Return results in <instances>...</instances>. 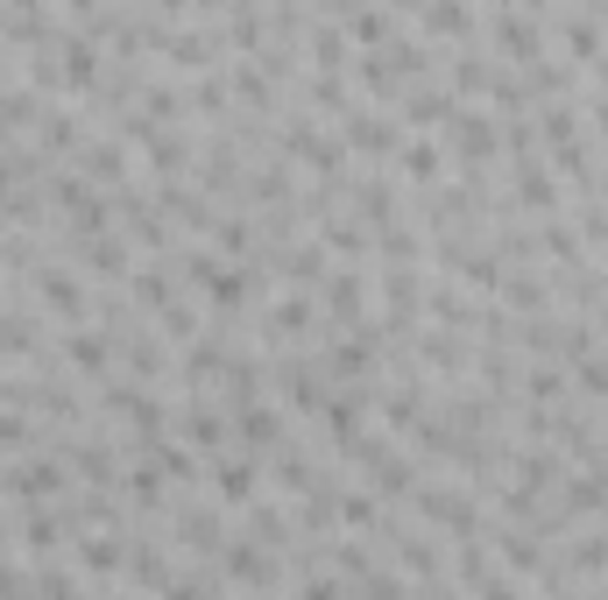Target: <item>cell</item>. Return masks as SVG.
Returning a JSON list of instances; mask_svg holds the SVG:
<instances>
[{
    "label": "cell",
    "instance_id": "1",
    "mask_svg": "<svg viewBox=\"0 0 608 600\" xmlns=\"http://www.w3.org/2000/svg\"><path fill=\"white\" fill-rule=\"evenodd\" d=\"M418 508L432 523H446V530H460V537H481V508H474V494H460V488H425L418 480Z\"/></svg>",
    "mask_w": 608,
    "mask_h": 600
},
{
    "label": "cell",
    "instance_id": "18",
    "mask_svg": "<svg viewBox=\"0 0 608 600\" xmlns=\"http://www.w3.org/2000/svg\"><path fill=\"white\" fill-rule=\"evenodd\" d=\"M305 600H347V593H339L333 579H311V587H305Z\"/></svg>",
    "mask_w": 608,
    "mask_h": 600
},
{
    "label": "cell",
    "instance_id": "15",
    "mask_svg": "<svg viewBox=\"0 0 608 600\" xmlns=\"http://www.w3.org/2000/svg\"><path fill=\"white\" fill-rule=\"evenodd\" d=\"M375 248L390 254V262H410V254H418V240H410L404 227H382V233H375Z\"/></svg>",
    "mask_w": 608,
    "mask_h": 600
},
{
    "label": "cell",
    "instance_id": "7",
    "mask_svg": "<svg viewBox=\"0 0 608 600\" xmlns=\"http://www.w3.org/2000/svg\"><path fill=\"white\" fill-rule=\"evenodd\" d=\"M361 304H368L361 276H354V268H339V276L325 283V311H333V319H361Z\"/></svg>",
    "mask_w": 608,
    "mask_h": 600
},
{
    "label": "cell",
    "instance_id": "5",
    "mask_svg": "<svg viewBox=\"0 0 608 600\" xmlns=\"http://www.w3.org/2000/svg\"><path fill=\"white\" fill-rule=\"evenodd\" d=\"M227 579H241V587H270V579H276L270 551H262V544H227Z\"/></svg>",
    "mask_w": 608,
    "mask_h": 600
},
{
    "label": "cell",
    "instance_id": "8",
    "mask_svg": "<svg viewBox=\"0 0 608 600\" xmlns=\"http://www.w3.org/2000/svg\"><path fill=\"white\" fill-rule=\"evenodd\" d=\"M439 170H446V156H439V142H410V148H404V177H410V184H432Z\"/></svg>",
    "mask_w": 608,
    "mask_h": 600
},
{
    "label": "cell",
    "instance_id": "3",
    "mask_svg": "<svg viewBox=\"0 0 608 600\" xmlns=\"http://www.w3.org/2000/svg\"><path fill=\"white\" fill-rule=\"evenodd\" d=\"M325 368L347 374V382H368V374H375V333H347V339H333V347H325Z\"/></svg>",
    "mask_w": 608,
    "mask_h": 600
},
{
    "label": "cell",
    "instance_id": "10",
    "mask_svg": "<svg viewBox=\"0 0 608 600\" xmlns=\"http://www.w3.org/2000/svg\"><path fill=\"white\" fill-rule=\"evenodd\" d=\"M219 494H227V502H248V494H255V459H219Z\"/></svg>",
    "mask_w": 608,
    "mask_h": 600
},
{
    "label": "cell",
    "instance_id": "4",
    "mask_svg": "<svg viewBox=\"0 0 608 600\" xmlns=\"http://www.w3.org/2000/svg\"><path fill=\"white\" fill-rule=\"evenodd\" d=\"M36 297L57 311V319H79V311H85V290L64 276V268H43V276H36Z\"/></svg>",
    "mask_w": 608,
    "mask_h": 600
},
{
    "label": "cell",
    "instance_id": "17",
    "mask_svg": "<svg viewBox=\"0 0 608 600\" xmlns=\"http://www.w3.org/2000/svg\"><path fill=\"white\" fill-rule=\"evenodd\" d=\"M36 587L50 593V600H79V587H71V579L57 573V565H43V573H36Z\"/></svg>",
    "mask_w": 608,
    "mask_h": 600
},
{
    "label": "cell",
    "instance_id": "6",
    "mask_svg": "<svg viewBox=\"0 0 608 600\" xmlns=\"http://www.w3.org/2000/svg\"><path fill=\"white\" fill-rule=\"evenodd\" d=\"M347 142L368 148V156H390V148H396V128H390V120H375V113L361 120V107H354V113H347Z\"/></svg>",
    "mask_w": 608,
    "mask_h": 600
},
{
    "label": "cell",
    "instance_id": "14",
    "mask_svg": "<svg viewBox=\"0 0 608 600\" xmlns=\"http://www.w3.org/2000/svg\"><path fill=\"white\" fill-rule=\"evenodd\" d=\"M85 254H93V268H107V276H121V268H128V248H121V240H114V233H99V240H93V248H85Z\"/></svg>",
    "mask_w": 608,
    "mask_h": 600
},
{
    "label": "cell",
    "instance_id": "9",
    "mask_svg": "<svg viewBox=\"0 0 608 600\" xmlns=\"http://www.w3.org/2000/svg\"><path fill=\"white\" fill-rule=\"evenodd\" d=\"M64 353H71V368H85V374H107V360H114V347H107L99 333H79Z\"/></svg>",
    "mask_w": 608,
    "mask_h": 600
},
{
    "label": "cell",
    "instance_id": "12",
    "mask_svg": "<svg viewBox=\"0 0 608 600\" xmlns=\"http://www.w3.org/2000/svg\"><path fill=\"white\" fill-rule=\"evenodd\" d=\"M567 565H581V573H608V530H595V537H581V544L567 551Z\"/></svg>",
    "mask_w": 608,
    "mask_h": 600
},
{
    "label": "cell",
    "instance_id": "11",
    "mask_svg": "<svg viewBox=\"0 0 608 600\" xmlns=\"http://www.w3.org/2000/svg\"><path fill=\"white\" fill-rule=\"evenodd\" d=\"M184 439H199L205 453H219V445H227V424H219L213 410H184Z\"/></svg>",
    "mask_w": 608,
    "mask_h": 600
},
{
    "label": "cell",
    "instance_id": "2",
    "mask_svg": "<svg viewBox=\"0 0 608 600\" xmlns=\"http://www.w3.org/2000/svg\"><path fill=\"white\" fill-rule=\"evenodd\" d=\"M446 128H453V142L467 148V170L496 156V120H488L481 107H453V113H446Z\"/></svg>",
    "mask_w": 608,
    "mask_h": 600
},
{
    "label": "cell",
    "instance_id": "19",
    "mask_svg": "<svg viewBox=\"0 0 608 600\" xmlns=\"http://www.w3.org/2000/svg\"><path fill=\"white\" fill-rule=\"evenodd\" d=\"M581 600H595V593H581Z\"/></svg>",
    "mask_w": 608,
    "mask_h": 600
},
{
    "label": "cell",
    "instance_id": "16",
    "mask_svg": "<svg viewBox=\"0 0 608 600\" xmlns=\"http://www.w3.org/2000/svg\"><path fill=\"white\" fill-rule=\"evenodd\" d=\"M255 537H262V544H284V516H276V502H255Z\"/></svg>",
    "mask_w": 608,
    "mask_h": 600
},
{
    "label": "cell",
    "instance_id": "13",
    "mask_svg": "<svg viewBox=\"0 0 608 600\" xmlns=\"http://www.w3.org/2000/svg\"><path fill=\"white\" fill-rule=\"evenodd\" d=\"M305 325H311V304H305V297H284V304L270 311V333H305Z\"/></svg>",
    "mask_w": 608,
    "mask_h": 600
}]
</instances>
